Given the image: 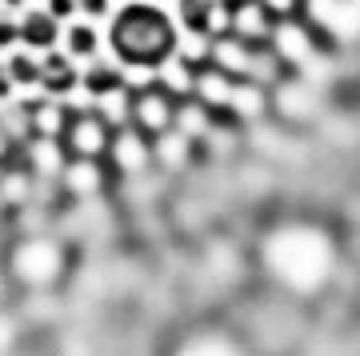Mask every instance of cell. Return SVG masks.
<instances>
[{
    "label": "cell",
    "instance_id": "obj_1",
    "mask_svg": "<svg viewBox=\"0 0 360 356\" xmlns=\"http://www.w3.org/2000/svg\"><path fill=\"white\" fill-rule=\"evenodd\" d=\"M260 268L288 296H316L336 272V248L309 229L300 232V248H296V232H276L264 244Z\"/></svg>",
    "mask_w": 360,
    "mask_h": 356
},
{
    "label": "cell",
    "instance_id": "obj_2",
    "mask_svg": "<svg viewBox=\"0 0 360 356\" xmlns=\"http://www.w3.org/2000/svg\"><path fill=\"white\" fill-rule=\"evenodd\" d=\"M108 44H112L116 61L129 68H165L180 49L176 25L172 16L160 13L156 4H124L112 16L108 28Z\"/></svg>",
    "mask_w": 360,
    "mask_h": 356
},
{
    "label": "cell",
    "instance_id": "obj_3",
    "mask_svg": "<svg viewBox=\"0 0 360 356\" xmlns=\"http://www.w3.org/2000/svg\"><path fill=\"white\" fill-rule=\"evenodd\" d=\"M72 268V253L65 241H56L49 232H28L16 236L4 256H0V276L8 288H20L28 296H44L52 288H60Z\"/></svg>",
    "mask_w": 360,
    "mask_h": 356
},
{
    "label": "cell",
    "instance_id": "obj_4",
    "mask_svg": "<svg viewBox=\"0 0 360 356\" xmlns=\"http://www.w3.org/2000/svg\"><path fill=\"white\" fill-rule=\"evenodd\" d=\"M112 136H116V128L101 113H80V116H68L65 120L60 144H65L68 160H108Z\"/></svg>",
    "mask_w": 360,
    "mask_h": 356
},
{
    "label": "cell",
    "instance_id": "obj_5",
    "mask_svg": "<svg viewBox=\"0 0 360 356\" xmlns=\"http://www.w3.org/2000/svg\"><path fill=\"white\" fill-rule=\"evenodd\" d=\"M176 113L180 104L168 89H144V92H132V113H129V125L141 128L144 136H165L176 128Z\"/></svg>",
    "mask_w": 360,
    "mask_h": 356
},
{
    "label": "cell",
    "instance_id": "obj_6",
    "mask_svg": "<svg viewBox=\"0 0 360 356\" xmlns=\"http://www.w3.org/2000/svg\"><path fill=\"white\" fill-rule=\"evenodd\" d=\"M108 165H116L120 172H144L153 165V136H144L141 128H116L112 148H108Z\"/></svg>",
    "mask_w": 360,
    "mask_h": 356
},
{
    "label": "cell",
    "instance_id": "obj_7",
    "mask_svg": "<svg viewBox=\"0 0 360 356\" xmlns=\"http://www.w3.org/2000/svg\"><path fill=\"white\" fill-rule=\"evenodd\" d=\"M168 356H245V348L236 344V336H229L220 329H193L184 336H176Z\"/></svg>",
    "mask_w": 360,
    "mask_h": 356
},
{
    "label": "cell",
    "instance_id": "obj_8",
    "mask_svg": "<svg viewBox=\"0 0 360 356\" xmlns=\"http://www.w3.org/2000/svg\"><path fill=\"white\" fill-rule=\"evenodd\" d=\"M40 84L49 92H68L77 84V68H72V56H60V52H49L40 61Z\"/></svg>",
    "mask_w": 360,
    "mask_h": 356
},
{
    "label": "cell",
    "instance_id": "obj_9",
    "mask_svg": "<svg viewBox=\"0 0 360 356\" xmlns=\"http://www.w3.org/2000/svg\"><path fill=\"white\" fill-rule=\"evenodd\" d=\"M180 25L200 40L212 37V28H217V4L212 0H180Z\"/></svg>",
    "mask_w": 360,
    "mask_h": 356
},
{
    "label": "cell",
    "instance_id": "obj_10",
    "mask_svg": "<svg viewBox=\"0 0 360 356\" xmlns=\"http://www.w3.org/2000/svg\"><path fill=\"white\" fill-rule=\"evenodd\" d=\"M20 37H25V44H32V49H44L49 52L52 44H56V37H60V28H56V16H44V13H32L20 25Z\"/></svg>",
    "mask_w": 360,
    "mask_h": 356
},
{
    "label": "cell",
    "instance_id": "obj_11",
    "mask_svg": "<svg viewBox=\"0 0 360 356\" xmlns=\"http://www.w3.org/2000/svg\"><path fill=\"white\" fill-rule=\"evenodd\" d=\"M92 184H101V160H68L65 165V189L77 196H89Z\"/></svg>",
    "mask_w": 360,
    "mask_h": 356
},
{
    "label": "cell",
    "instance_id": "obj_12",
    "mask_svg": "<svg viewBox=\"0 0 360 356\" xmlns=\"http://www.w3.org/2000/svg\"><path fill=\"white\" fill-rule=\"evenodd\" d=\"M65 49H68L72 61H77V56H92V52H96V32H92L89 25H68L65 28Z\"/></svg>",
    "mask_w": 360,
    "mask_h": 356
},
{
    "label": "cell",
    "instance_id": "obj_13",
    "mask_svg": "<svg viewBox=\"0 0 360 356\" xmlns=\"http://www.w3.org/2000/svg\"><path fill=\"white\" fill-rule=\"evenodd\" d=\"M8 77L13 80H40V64H32L28 61V56H13V61H8Z\"/></svg>",
    "mask_w": 360,
    "mask_h": 356
},
{
    "label": "cell",
    "instance_id": "obj_14",
    "mask_svg": "<svg viewBox=\"0 0 360 356\" xmlns=\"http://www.w3.org/2000/svg\"><path fill=\"white\" fill-rule=\"evenodd\" d=\"M104 4H108V0H80L84 13H104Z\"/></svg>",
    "mask_w": 360,
    "mask_h": 356
},
{
    "label": "cell",
    "instance_id": "obj_15",
    "mask_svg": "<svg viewBox=\"0 0 360 356\" xmlns=\"http://www.w3.org/2000/svg\"><path fill=\"white\" fill-rule=\"evenodd\" d=\"M0 212H4V196H0Z\"/></svg>",
    "mask_w": 360,
    "mask_h": 356
}]
</instances>
